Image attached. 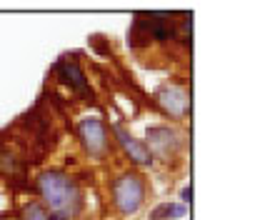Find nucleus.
<instances>
[{
	"instance_id": "0eeeda50",
	"label": "nucleus",
	"mask_w": 260,
	"mask_h": 220,
	"mask_svg": "<svg viewBox=\"0 0 260 220\" xmlns=\"http://www.w3.org/2000/svg\"><path fill=\"white\" fill-rule=\"evenodd\" d=\"M115 135H118V143L123 145V150L130 155L133 163H138V165H150V163H153V153H150L143 143H138L133 135H128L120 125H115Z\"/></svg>"
},
{
	"instance_id": "9d476101",
	"label": "nucleus",
	"mask_w": 260,
	"mask_h": 220,
	"mask_svg": "<svg viewBox=\"0 0 260 220\" xmlns=\"http://www.w3.org/2000/svg\"><path fill=\"white\" fill-rule=\"evenodd\" d=\"M180 198H183L185 203H190V200H193V188H183V193H180Z\"/></svg>"
},
{
	"instance_id": "f257e3e1",
	"label": "nucleus",
	"mask_w": 260,
	"mask_h": 220,
	"mask_svg": "<svg viewBox=\"0 0 260 220\" xmlns=\"http://www.w3.org/2000/svg\"><path fill=\"white\" fill-rule=\"evenodd\" d=\"M38 193L50 208V220H68L80 210V190L63 173H43L38 178Z\"/></svg>"
},
{
	"instance_id": "423d86ee",
	"label": "nucleus",
	"mask_w": 260,
	"mask_h": 220,
	"mask_svg": "<svg viewBox=\"0 0 260 220\" xmlns=\"http://www.w3.org/2000/svg\"><path fill=\"white\" fill-rule=\"evenodd\" d=\"M148 143H150V148L160 158H170L178 150V145H180L178 135L170 128H150L148 130Z\"/></svg>"
},
{
	"instance_id": "1a4fd4ad",
	"label": "nucleus",
	"mask_w": 260,
	"mask_h": 220,
	"mask_svg": "<svg viewBox=\"0 0 260 220\" xmlns=\"http://www.w3.org/2000/svg\"><path fill=\"white\" fill-rule=\"evenodd\" d=\"M20 220H50V213H48L40 203H30V205L23 210V218Z\"/></svg>"
},
{
	"instance_id": "7ed1b4c3",
	"label": "nucleus",
	"mask_w": 260,
	"mask_h": 220,
	"mask_svg": "<svg viewBox=\"0 0 260 220\" xmlns=\"http://www.w3.org/2000/svg\"><path fill=\"white\" fill-rule=\"evenodd\" d=\"M78 133H80V140H83V145H85V150L90 155L95 158L105 155V150H108V130H105V125L100 120H95V118L83 120L78 125Z\"/></svg>"
},
{
	"instance_id": "39448f33",
	"label": "nucleus",
	"mask_w": 260,
	"mask_h": 220,
	"mask_svg": "<svg viewBox=\"0 0 260 220\" xmlns=\"http://www.w3.org/2000/svg\"><path fill=\"white\" fill-rule=\"evenodd\" d=\"M158 103L162 105V110L170 113L173 118H183L190 110V98H188V93L183 88H175V85L162 88L160 93H158Z\"/></svg>"
},
{
	"instance_id": "20e7f679",
	"label": "nucleus",
	"mask_w": 260,
	"mask_h": 220,
	"mask_svg": "<svg viewBox=\"0 0 260 220\" xmlns=\"http://www.w3.org/2000/svg\"><path fill=\"white\" fill-rule=\"evenodd\" d=\"M55 70L60 73V78H63L65 83H68V85H70L75 93L80 95V98H85V100H93V90H90V85H88V78H85L83 68L78 65V60L63 58L60 63L55 65Z\"/></svg>"
},
{
	"instance_id": "6e6552de",
	"label": "nucleus",
	"mask_w": 260,
	"mask_h": 220,
	"mask_svg": "<svg viewBox=\"0 0 260 220\" xmlns=\"http://www.w3.org/2000/svg\"><path fill=\"white\" fill-rule=\"evenodd\" d=\"M185 215V208L183 205H170V203H162L153 210L150 220H175V218H183Z\"/></svg>"
},
{
	"instance_id": "f03ea898",
	"label": "nucleus",
	"mask_w": 260,
	"mask_h": 220,
	"mask_svg": "<svg viewBox=\"0 0 260 220\" xmlns=\"http://www.w3.org/2000/svg\"><path fill=\"white\" fill-rule=\"evenodd\" d=\"M143 198H145V183L140 180V175L128 173V175H120L115 183H113V200L118 205L120 213H138V208L143 205Z\"/></svg>"
}]
</instances>
